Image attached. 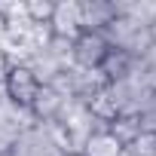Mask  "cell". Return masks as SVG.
<instances>
[{
    "label": "cell",
    "mask_w": 156,
    "mask_h": 156,
    "mask_svg": "<svg viewBox=\"0 0 156 156\" xmlns=\"http://www.w3.org/2000/svg\"><path fill=\"white\" fill-rule=\"evenodd\" d=\"M147 40H150V46H156V16L147 22Z\"/></svg>",
    "instance_id": "11"
},
{
    "label": "cell",
    "mask_w": 156,
    "mask_h": 156,
    "mask_svg": "<svg viewBox=\"0 0 156 156\" xmlns=\"http://www.w3.org/2000/svg\"><path fill=\"white\" fill-rule=\"evenodd\" d=\"M64 104H67V101H64L49 83H43L40 92H37V98H34V104H31V113H34L37 119H43V122H55V119L61 116Z\"/></svg>",
    "instance_id": "6"
},
{
    "label": "cell",
    "mask_w": 156,
    "mask_h": 156,
    "mask_svg": "<svg viewBox=\"0 0 156 156\" xmlns=\"http://www.w3.org/2000/svg\"><path fill=\"white\" fill-rule=\"evenodd\" d=\"M22 12H25V19L31 25L49 28L52 12H55V3H52V0H28V3H22Z\"/></svg>",
    "instance_id": "8"
},
{
    "label": "cell",
    "mask_w": 156,
    "mask_h": 156,
    "mask_svg": "<svg viewBox=\"0 0 156 156\" xmlns=\"http://www.w3.org/2000/svg\"><path fill=\"white\" fill-rule=\"evenodd\" d=\"M107 86H116V83H126L129 73H132V52L126 46H110V52L104 55V61L98 64L95 70Z\"/></svg>",
    "instance_id": "4"
},
{
    "label": "cell",
    "mask_w": 156,
    "mask_h": 156,
    "mask_svg": "<svg viewBox=\"0 0 156 156\" xmlns=\"http://www.w3.org/2000/svg\"><path fill=\"white\" fill-rule=\"evenodd\" d=\"M12 67V61H9V55H6V49H0V83H3V76H6V70Z\"/></svg>",
    "instance_id": "10"
},
{
    "label": "cell",
    "mask_w": 156,
    "mask_h": 156,
    "mask_svg": "<svg viewBox=\"0 0 156 156\" xmlns=\"http://www.w3.org/2000/svg\"><path fill=\"white\" fill-rule=\"evenodd\" d=\"M58 156H83V150H64V153H58Z\"/></svg>",
    "instance_id": "13"
},
{
    "label": "cell",
    "mask_w": 156,
    "mask_h": 156,
    "mask_svg": "<svg viewBox=\"0 0 156 156\" xmlns=\"http://www.w3.org/2000/svg\"><path fill=\"white\" fill-rule=\"evenodd\" d=\"M0 156H19L16 150H0Z\"/></svg>",
    "instance_id": "14"
},
{
    "label": "cell",
    "mask_w": 156,
    "mask_h": 156,
    "mask_svg": "<svg viewBox=\"0 0 156 156\" xmlns=\"http://www.w3.org/2000/svg\"><path fill=\"white\" fill-rule=\"evenodd\" d=\"M110 40H107V34H101V31H80L76 34V40L70 43V55H73V61L80 64L83 70H98V64L104 61V55L110 52Z\"/></svg>",
    "instance_id": "2"
},
{
    "label": "cell",
    "mask_w": 156,
    "mask_h": 156,
    "mask_svg": "<svg viewBox=\"0 0 156 156\" xmlns=\"http://www.w3.org/2000/svg\"><path fill=\"white\" fill-rule=\"evenodd\" d=\"M141 122H144V119H141V113H135V110H119V116H116L107 129L119 138V144H122V147H129V144L144 132V126H141Z\"/></svg>",
    "instance_id": "7"
},
{
    "label": "cell",
    "mask_w": 156,
    "mask_h": 156,
    "mask_svg": "<svg viewBox=\"0 0 156 156\" xmlns=\"http://www.w3.org/2000/svg\"><path fill=\"white\" fill-rule=\"evenodd\" d=\"M80 31H83L80 3H55V12H52V22H49V37L73 43Z\"/></svg>",
    "instance_id": "3"
},
{
    "label": "cell",
    "mask_w": 156,
    "mask_h": 156,
    "mask_svg": "<svg viewBox=\"0 0 156 156\" xmlns=\"http://www.w3.org/2000/svg\"><path fill=\"white\" fill-rule=\"evenodd\" d=\"M83 156H126V147L110 129H95L83 141Z\"/></svg>",
    "instance_id": "5"
},
{
    "label": "cell",
    "mask_w": 156,
    "mask_h": 156,
    "mask_svg": "<svg viewBox=\"0 0 156 156\" xmlns=\"http://www.w3.org/2000/svg\"><path fill=\"white\" fill-rule=\"evenodd\" d=\"M40 86L43 83H40V76H37V70L31 64H12L6 70V76H3V92H6L9 104L19 107V110H31Z\"/></svg>",
    "instance_id": "1"
},
{
    "label": "cell",
    "mask_w": 156,
    "mask_h": 156,
    "mask_svg": "<svg viewBox=\"0 0 156 156\" xmlns=\"http://www.w3.org/2000/svg\"><path fill=\"white\" fill-rule=\"evenodd\" d=\"M129 156H156V129H144L129 147H126Z\"/></svg>",
    "instance_id": "9"
},
{
    "label": "cell",
    "mask_w": 156,
    "mask_h": 156,
    "mask_svg": "<svg viewBox=\"0 0 156 156\" xmlns=\"http://www.w3.org/2000/svg\"><path fill=\"white\" fill-rule=\"evenodd\" d=\"M6 31H9V19H6V12H3V9H0V37H3Z\"/></svg>",
    "instance_id": "12"
}]
</instances>
